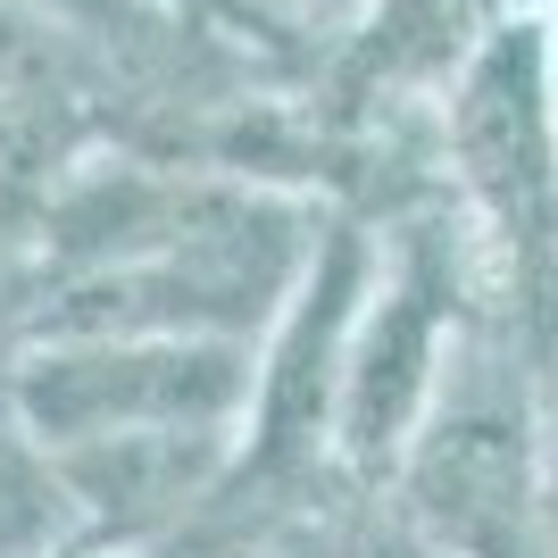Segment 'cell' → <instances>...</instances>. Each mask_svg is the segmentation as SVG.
<instances>
[{
  "label": "cell",
  "instance_id": "obj_6",
  "mask_svg": "<svg viewBox=\"0 0 558 558\" xmlns=\"http://www.w3.org/2000/svg\"><path fill=\"white\" fill-rule=\"evenodd\" d=\"M509 17V0H367V59L375 75H392V84H450L459 59L484 43L492 25Z\"/></svg>",
  "mask_w": 558,
  "mask_h": 558
},
{
  "label": "cell",
  "instance_id": "obj_2",
  "mask_svg": "<svg viewBox=\"0 0 558 558\" xmlns=\"http://www.w3.org/2000/svg\"><path fill=\"white\" fill-rule=\"evenodd\" d=\"M392 509L450 558H550L542 525V384L517 350H459L450 392L392 466Z\"/></svg>",
  "mask_w": 558,
  "mask_h": 558
},
{
  "label": "cell",
  "instance_id": "obj_8",
  "mask_svg": "<svg viewBox=\"0 0 558 558\" xmlns=\"http://www.w3.org/2000/svg\"><path fill=\"white\" fill-rule=\"evenodd\" d=\"M342 558H450V550L434 534H417L400 509H384V517H367V525L342 542Z\"/></svg>",
  "mask_w": 558,
  "mask_h": 558
},
{
  "label": "cell",
  "instance_id": "obj_3",
  "mask_svg": "<svg viewBox=\"0 0 558 558\" xmlns=\"http://www.w3.org/2000/svg\"><path fill=\"white\" fill-rule=\"evenodd\" d=\"M466 258L442 242V226H409L384 242L367 283V308L350 326L342 392H333V466L359 484H392V466L425 434L434 400L459 375L466 333Z\"/></svg>",
  "mask_w": 558,
  "mask_h": 558
},
{
  "label": "cell",
  "instance_id": "obj_4",
  "mask_svg": "<svg viewBox=\"0 0 558 558\" xmlns=\"http://www.w3.org/2000/svg\"><path fill=\"white\" fill-rule=\"evenodd\" d=\"M258 342L233 333H50L9 375V409L43 450L150 425H233L251 417Z\"/></svg>",
  "mask_w": 558,
  "mask_h": 558
},
{
  "label": "cell",
  "instance_id": "obj_7",
  "mask_svg": "<svg viewBox=\"0 0 558 558\" xmlns=\"http://www.w3.org/2000/svg\"><path fill=\"white\" fill-rule=\"evenodd\" d=\"M75 525V500L59 484L50 450L25 434L17 409H0V558H50Z\"/></svg>",
  "mask_w": 558,
  "mask_h": 558
},
{
  "label": "cell",
  "instance_id": "obj_12",
  "mask_svg": "<svg viewBox=\"0 0 558 558\" xmlns=\"http://www.w3.org/2000/svg\"><path fill=\"white\" fill-rule=\"evenodd\" d=\"M509 9H542V0H509Z\"/></svg>",
  "mask_w": 558,
  "mask_h": 558
},
{
  "label": "cell",
  "instance_id": "obj_11",
  "mask_svg": "<svg viewBox=\"0 0 558 558\" xmlns=\"http://www.w3.org/2000/svg\"><path fill=\"white\" fill-rule=\"evenodd\" d=\"M326 9H367V0H326Z\"/></svg>",
  "mask_w": 558,
  "mask_h": 558
},
{
  "label": "cell",
  "instance_id": "obj_10",
  "mask_svg": "<svg viewBox=\"0 0 558 558\" xmlns=\"http://www.w3.org/2000/svg\"><path fill=\"white\" fill-rule=\"evenodd\" d=\"M50 9H59V17H100V25H117L134 0H50Z\"/></svg>",
  "mask_w": 558,
  "mask_h": 558
},
{
  "label": "cell",
  "instance_id": "obj_13",
  "mask_svg": "<svg viewBox=\"0 0 558 558\" xmlns=\"http://www.w3.org/2000/svg\"><path fill=\"white\" fill-rule=\"evenodd\" d=\"M550 59H558V34H550Z\"/></svg>",
  "mask_w": 558,
  "mask_h": 558
},
{
  "label": "cell",
  "instance_id": "obj_5",
  "mask_svg": "<svg viewBox=\"0 0 558 558\" xmlns=\"http://www.w3.org/2000/svg\"><path fill=\"white\" fill-rule=\"evenodd\" d=\"M375 242L350 226L317 233L308 276L292 283V301L276 308V326L258 333V384H251V417H242V475H301V466L333 459V392H342V359L350 326L367 308L375 283Z\"/></svg>",
  "mask_w": 558,
  "mask_h": 558
},
{
  "label": "cell",
  "instance_id": "obj_1",
  "mask_svg": "<svg viewBox=\"0 0 558 558\" xmlns=\"http://www.w3.org/2000/svg\"><path fill=\"white\" fill-rule=\"evenodd\" d=\"M442 142L475 226V276L492 283L517 367H558V59L525 9L492 25L442 84Z\"/></svg>",
  "mask_w": 558,
  "mask_h": 558
},
{
  "label": "cell",
  "instance_id": "obj_9",
  "mask_svg": "<svg viewBox=\"0 0 558 558\" xmlns=\"http://www.w3.org/2000/svg\"><path fill=\"white\" fill-rule=\"evenodd\" d=\"M542 525H550V558H558V367L542 375Z\"/></svg>",
  "mask_w": 558,
  "mask_h": 558
}]
</instances>
